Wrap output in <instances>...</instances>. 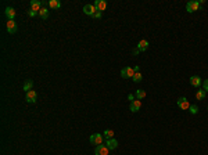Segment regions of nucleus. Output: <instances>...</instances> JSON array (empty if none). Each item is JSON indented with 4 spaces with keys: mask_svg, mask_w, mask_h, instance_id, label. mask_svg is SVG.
I'll return each instance as SVG.
<instances>
[{
    "mask_svg": "<svg viewBox=\"0 0 208 155\" xmlns=\"http://www.w3.org/2000/svg\"><path fill=\"white\" fill-rule=\"evenodd\" d=\"M190 105H191V104L189 103V100H187L186 97H179V98H178V107H179L180 109H185V111H189Z\"/></svg>",
    "mask_w": 208,
    "mask_h": 155,
    "instance_id": "obj_1",
    "label": "nucleus"
},
{
    "mask_svg": "<svg viewBox=\"0 0 208 155\" xmlns=\"http://www.w3.org/2000/svg\"><path fill=\"white\" fill-rule=\"evenodd\" d=\"M200 3L198 1H196V0H193V1H189L187 3V6H186V10L187 13H194V11H197L200 10Z\"/></svg>",
    "mask_w": 208,
    "mask_h": 155,
    "instance_id": "obj_2",
    "label": "nucleus"
},
{
    "mask_svg": "<svg viewBox=\"0 0 208 155\" xmlns=\"http://www.w3.org/2000/svg\"><path fill=\"white\" fill-rule=\"evenodd\" d=\"M133 75H135V69H133L132 67H126V68H124V69L121 71V76L125 78V79H128V78H133Z\"/></svg>",
    "mask_w": 208,
    "mask_h": 155,
    "instance_id": "obj_3",
    "label": "nucleus"
},
{
    "mask_svg": "<svg viewBox=\"0 0 208 155\" xmlns=\"http://www.w3.org/2000/svg\"><path fill=\"white\" fill-rule=\"evenodd\" d=\"M108 148L105 144H100V145H96V150H94V154L96 155H108Z\"/></svg>",
    "mask_w": 208,
    "mask_h": 155,
    "instance_id": "obj_4",
    "label": "nucleus"
},
{
    "mask_svg": "<svg viewBox=\"0 0 208 155\" xmlns=\"http://www.w3.org/2000/svg\"><path fill=\"white\" fill-rule=\"evenodd\" d=\"M90 143L94 145H100L103 144V136L99 135V133H94V135L90 136Z\"/></svg>",
    "mask_w": 208,
    "mask_h": 155,
    "instance_id": "obj_5",
    "label": "nucleus"
},
{
    "mask_svg": "<svg viewBox=\"0 0 208 155\" xmlns=\"http://www.w3.org/2000/svg\"><path fill=\"white\" fill-rule=\"evenodd\" d=\"M96 11H97V9L94 7V4H86V6H83V13H85L86 15L93 17V14Z\"/></svg>",
    "mask_w": 208,
    "mask_h": 155,
    "instance_id": "obj_6",
    "label": "nucleus"
},
{
    "mask_svg": "<svg viewBox=\"0 0 208 155\" xmlns=\"http://www.w3.org/2000/svg\"><path fill=\"white\" fill-rule=\"evenodd\" d=\"M42 6H43V3L39 1V0H32L31 1V10L35 11V13H38V14H39V11L43 9Z\"/></svg>",
    "mask_w": 208,
    "mask_h": 155,
    "instance_id": "obj_7",
    "label": "nucleus"
},
{
    "mask_svg": "<svg viewBox=\"0 0 208 155\" xmlns=\"http://www.w3.org/2000/svg\"><path fill=\"white\" fill-rule=\"evenodd\" d=\"M6 28H7L9 33H15V32H17V24H15V21L9 20L7 24H6Z\"/></svg>",
    "mask_w": 208,
    "mask_h": 155,
    "instance_id": "obj_8",
    "label": "nucleus"
},
{
    "mask_svg": "<svg viewBox=\"0 0 208 155\" xmlns=\"http://www.w3.org/2000/svg\"><path fill=\"white\" fill-rule=\"evenodd\" d=\"M130 111L132 112H137V111H140V108H142V100H133L132 103H130Z\"/></svg>",
    "mask_w": 208,
    "mask_h": 155,
    "instance_id": "obj_9",
    "label": "nucleus"
},
{
    "mask_svg": "<svg viewBox=\"0 0 208 155\" xmlns=\"http://www.w3.org/2000/svg\"><path fill=\"white\" fill-rule=\"evenodd\" d=\"M94 7L97 9V11H104L107 9V1H104V0H96L94 1Z\"/></svg>",
    "mask_w": 208,
    "mask_h": 155,
    "instance_id": "obj_10",
    "label": "nucleus"
},
{
    "mask_svg": "<svg viewBox=\"0 0 208 155\" xmlns=\"http://www.w3.org/2000/svg\"><path fill=\"white\" fill-rule=\"evenodd\" d=\"M190 84H191V86H194V87H200V84H203V82H201L200 76H197V75H193V76L190 78Z\"/></svg>",
    "mask_w": 208,
    "mask_h": 155,
    "instance_id": "obj_11",
    "label": "nucleus"
},
{
    "mask_svg": "<svg viewBox=\"0 0 208 155\" xmlns=\"http://www.w3.org/2000/svg\"><path fill=\"white\" fill-rule=\"evenodd\" d=\"M36 97H38V94H36L35 90L26 92V101H28V103H35V101H36Z\"/></svg>",
    "mask_w": 208,
    "mask_h": 155,
    "instance_id": "obj_12",
    "label": "nucleus"
},
{
    "mask_svg": "<svg viewBox=\"0 0 208 155\" xmlns=\"http://www.w3.org/2000/svg\"><path fill=\"white\" fill-rule=\"evenodd\" d=\"M107 148L108 150H115L117 147H118V140H115V139H110V140H107Z\"/></svg>",
    "mask_w": 208,
    "mask_h": 155,
    "instance_id": "obj_13",
    "label": "nucleus"
},
{
    "mask_svg": "<svg viewBox=\"0 0 208 155\" xmlns=\"http://www.w3.org/2000/svg\"><path fill=\"white\" fill-rule=\"evenodd\" d=\"M137 49H139V51H146L147 49H148V42L147 40H140L137 43Z\"/></svg>",
    "mask_w": 208,
    "mask_h": 155,
    "instance_id": "obj_14",
    "label": "nucleus"
},
{
    "mask_svg": "<svg viewBox=\"0 0 208 155\" xmlns=\"http://www.w3.org/2000/svg\"><path fill=\"white\" fill-rule=\"evenodd\" d=\"M6 17H7L9 20H14V18H15V10H14L13 7H7V9H6Z\"/></svg>",
    "mask_w": 208,
    "mask_h": 155,
    "instance_id": "obj_15",
    "label": "nucleus"
},
{
    "mask_svg": "<svg viewBox=\"0 0 208 155\" xmlns=\"http://www.w3.org/2000/svg\"><path fill=\"white\" fill-rule=\"evenodd\" d=\"M135 97H136V100H143L146 97V92L142 90V89H137L136 93H135Z\"/></svg>",
    "mask_w": 208,
    "mask_h": 155,
    "instance_id": "obj_16",
    "label": "nucleus"
},
{
    "mask_svg": "<svg viewBox=\"0 0 208 155\" xmlns=\"http://www.w3.org/2000/svg\"><path fill=\"white\" fill-rule=\"evenodd\" d=\"M205 96H207V93H205L204 89H198L197 93H196V98H197V100H204Z\"/></svg>",
    "mask_w": 208,
    "mask_h": 155,
    "instance_id": "obj_17",
    "label": "nucleus"
},
{
    "mask_svg": "<svg viewBox=\"0 0 208 155\" xmlns=\"http://www.w3.org/2000/svg\"><path fill=\"white\" fill-rule=\"evenodd\" d=\"M38 15L40 17L42 20H47V18H49V10L43 7V9H42L40 11H39V14H38Z\"/></svg>",
    "mask_w": 208,
    "mask_h": 155,
    "instance_id": "obj_18",
    "label": "nucleus"
},
{
    "mask_svg": "<svg viewBox=\"0 0 208 155\" xmlns=\"http://www.w3.org/2000/svg\"><path fill=\"white\" fill-rule=\"evenodd\" d=\"M49 7H52V9H60L61 7V3L58 0H50L49 1Z\"/></svg>",
    "mask_w": 208,
    "mask_h": 155,
    "instance_id": "obj_19",
    "label": "nucleus"
},
{
    "mask_svg": "<svg viewBox=\"0 0 208 155\" xmlns=\"http://www.w3.org/2000/svg\"><path fill=\"white\" fill-rule=\"evenodd\" d=\"M104 137H105L107 140H110V139H114V130H111V129H107V130H104Z\"/></svg>",
    "mask_w": 208,
    "mask_h": 155,
    "instance_id": "obj_20",
    "label": "nucleus"
},
{
    "mask_svg": "<svg viewBox=\"0 0 208 155\" xmlns=\"http://www.w3.org/2000/svg\"><path fill=\"white\" fill-rule=\"evenodd\" d=\"M32 86H33V82H32V80H26V82L24 83V90H25V92H31Z\"/></svg>",
    "mask_w": 208,
    "mask_h": 155,
    "instance_id": "obj_21",
    "label": "nucleus"
},
{
    "mask_svg": "<svg viewBox=\"0 0 208 155\" xmlns=\"http://www.w3.org/2000/svg\"><path fill=\"white\" fill-rule=\"evenodd\" d=\"M133 82L136 83H139V82H142V79H143V76H142V73L140 72H135V75H133Z\"/></svg>",
    "mask_w": 208,
    "mask_h": 155,
    "instance_id": "obj_22",
    "label": "nucleus"
},
{
    "mask_svg": "<svg viewBox=\"0 0 208 155\" xmlns=\"http://www.w3.org/2000/svg\"><path fill=\"white\" fill-rule=\"evenodd\" d=\"M189 111H190V114H191V115H196L198 112V107H197V105H194V104H191V105H190V108H189Z\"/></svg>",
    "mask_w": 208,
    "mask_h": 155,
    "instance_id": "obj_23",
    "label": "nucleus"
},
{
    "mask_svg": "<svg viewBox=\"0 0 208 155\" xmlns=\"http://www.w3.org/2000/svg\"><path fill=\"white\" fill-rule=\"evenodd\" d=\"M92 18H96V20H99V18H101V11H96L93 14V17Z\"/></svg>",
    "mask_w": 208,
    "mask_h": 155,
    "instance_id": "obj_24",
    "label": "nucleus"
},
{
    "mask_svg": "<svg viewBox=\"0 0 208 155\" xmlns=\"http://www.w3.org/2000/svg\"><path fill=\"white\" fill-rule=\"evenodd\" d=\"M203 89L205 90V93H208V79H205V80L203 82Z\"/></svg>",
    "mask_w": 208,
    "mask_h": 155,
    "instance_id": "obj_25",
    "label": "nucleus"
},
{
    "mask_svg": "<svg viewBox=\"0 0 208 155\" xmlns=\"http://www.w3.org/2000/svg\"><path fill=\"white\" fill-rule=\"evenodd\" d=\"M36 14H38V13H35V11H32L31 9H29V11H28V15H29V17H35Z\"/></svg>",
    "mask_w": 208,
    "mask_h": 155,
    "instance_id": "obj_26",
    "label": "nucleus"
},
{
    "mask_svg": "<svg viewBox=\"0 0 208 155\" xmlns=\"http://www.w3.org/2000/svg\"><path fill=\"white\" fill-rule=\"evenodd\" d=\"M128 100H129V101L132 103V101L135 100V96H133V94H128Z\"/></svg>",
    "mask_w": 208,
    "mask_h": 155,
    "instance_id": "obj_27",
    "label": "nucleus"
},
{
    "mask_svg": "<svg viewBox=\"0 0 208 155\" xmlns=\"http://www.w3.org/2000/svg\"><path fill=\"white\" fill-rule=\"evenodd\" d=\"M139 49H135V50H133V54H135V55H137V54H139Z\"/></svg>",
    "mask_w": 208,
    "mask_h": 155,
    "instance_id": "obj_28",
    "label": "nucleus"
},
{
    "mask_svg": "<svg viewBox=\"0 0 208 155\" xmlns=\"http://www.w3.org/2000/svg\"><path fill=\"white\" fill-rule=\"evenodd\" d=\"M133 69H135V72H139V67L136 65V67H133Z\"/></svg>",
    "mask_w": 208,
    "mask_h": 155,
    "instance_id": "obj_29",
    "label": "nucleus"
}]
</instances>
